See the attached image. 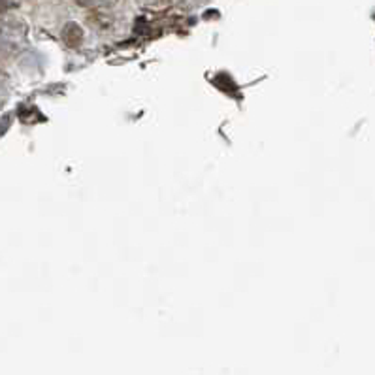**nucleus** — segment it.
Masks as SVG:
<instances>
[{
	"label": "nucleus",
	"mask_w": 375,
	"mask_h": 375,
	"mask_svg": "<svg viewBox=\"0 0 375 375\" xmlns=\"http://www.w3.org/2000/svg\"><path fill=\"white\" fill-rule=\"evenodd\" d=\"M6 0H0V12H4V10H6Z\"/></svg>",
	"instance_id": "1"
}]
</instances>
